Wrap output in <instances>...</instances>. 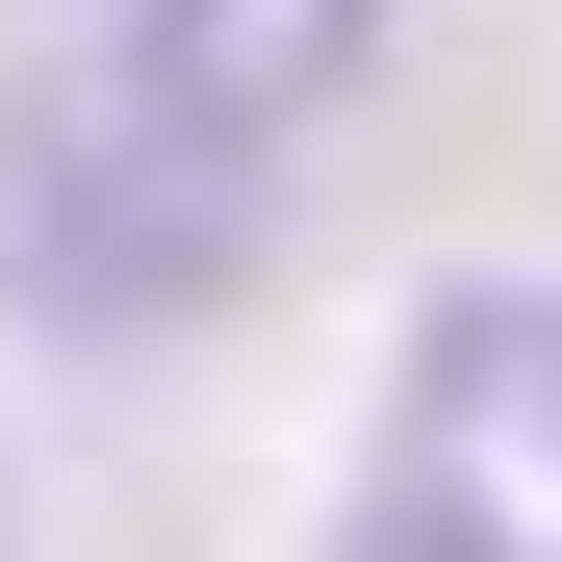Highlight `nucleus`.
Segmentation results:
<instances>
[{"mask_svg":"<svg viewBox=\"0 0 562 562\" xmlns=\"http://www.w3.org/2000/svg\"><path fill=\"white\" fill-rule=\"evenodd\" d=\"M103 52L179 77V103H231V128H307L358 52H384V0H103Z\"/></svg>","mask_w":562,"mask_h":562,"instance_id":"7ed1b4c3","label":"nucleus"},{"mask_svg":"<svg viewBox=\"0 0 562 562\" xmlns=\"http://www.w3.org/2000/svg\"><path fill=\"white\" fill-rule=\"evenodd\" d=\"M358 537H409V562H562V281L409 307L384 435H358Z\"/></svg>","mask_w":562,"mask_h":562,"instance_id":"f03ea898","label":"nucleus"},{"mask_svg":"<svg viewBox=\"0 0 562 562\" xmlns=\"http://www.w3.org/2000/svg\"><path fill=\"white\" fill-rule=\"evenodd\" d=\"M256 281V128L179 103V77H26L0 103V307L52 333H179Z\"/></svg>","mask_w":562,"mask_h":562,"instance_id":"f257e3e1","label":"nucleus"}]
</instances>
